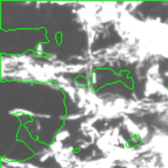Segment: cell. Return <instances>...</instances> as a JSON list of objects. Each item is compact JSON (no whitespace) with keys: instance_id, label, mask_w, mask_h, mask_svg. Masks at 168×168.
Returning a JSON list of instances; mask_svg holds the SVG:
<instances>
[{"instance_id":"6da1fadb","label":"cell","mask_w":168,"mask_h":168,"mask_svg":"<svg viewBox=\"0 0 168 168\" xmlns=\"http://www.w3.org/2000/svg\"><path fill=\"white\" fill-rule=\"evenodd\" d=\"M67 135H68V133H67V132H64L62 134H60L59 136H58V140H64V139H66Z\"/></svg>"}]
</instances>
